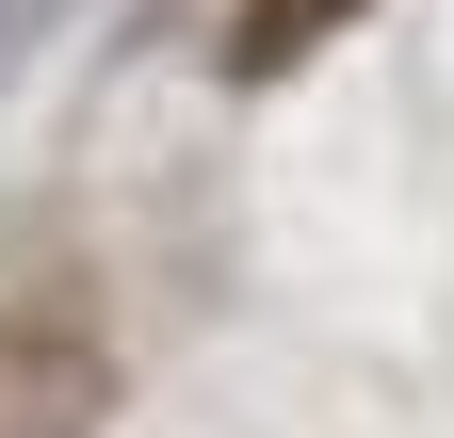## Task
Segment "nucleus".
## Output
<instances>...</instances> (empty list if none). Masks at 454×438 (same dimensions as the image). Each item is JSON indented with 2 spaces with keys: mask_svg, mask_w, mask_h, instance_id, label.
<instances>
[{
  "mask_svg": "<svg viewBox=\"0 0 454 438\" xmlns=\"http://www.w3.org/2000/svg\"><path fill=\"white\" fill-rule=\"evenodd\" d=\"M98 422V341L82 325H17V341H0V438H82Z\"/></svg>",
  "mask_w": 454,
  "mask_h": 438,
  "instance_id": "1",
  "label": "nucleus"
},
{
  "mask_svg": "<svg viewBox=\"0 0 454 438\" xmlns=\"http://www.w3.org/2000/svg\"><path fill=\"white\" fill-rule=\"evenodd\" d=\"M340 17H357V0H244V33H227V66H244V82H276V66H293V49H325Z\"/></svg>",
  "mask_w": 454,
  "mask_h": 438,
  "instance_id": "2",
  "label": "nucleus"
}]
</instances>
